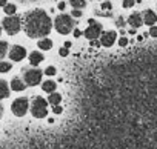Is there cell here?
<instances>
[{
    "label": "cell",
    "mask_w": 157,
    "mask_h": 149,
    "mask_svg": "<svg viewBox=\"0 0 157 149\" xmlns=\"http://www.w3.org/2000/svg\"><path fill=\"white\" fill-rule=\"evenodd\" d=\"M23 28H25V32L28 34V37L42 39L49 34V31L52 28V22L43 9H34L25 16Z\"/></svg>",
    "instance_id": "1"
},
{
    "label": "cell",
    "mask_w": 157,
    "mask_h": 149,
    "mask_svg": "<svg viewBox=\"0 0 157 149\" xmlns=\"http://www.w3.org/2000/svg\"><path fill=\"white\" fill-rule=\"evenodd\" d=\"M54 26H56V31L59 32V34H69L71 31H72V26H74V22H72V19L69 17V16H66V14H60V16H57L56 17V20H54Z\"/></svg>",
    "instance_id": "2"
},
{
    "label": "cell",
    "mask_w": 157,
    "mask_h": 149,
    "mask_svg": "<svg viewBox=\"0 0 157 149\" xmlns=\"http://www.w3.org/2000/svg\"><path fill=\"white\" fill-rule=\"evenodd\" d=\"M31 114L36 118H43L48 115V102L42 97H36L31 106Z\"/></svg>",
    "instance_id": "3"
},
{
    "label": "cell",
    "mask_w": 157,
    "mask_h": 149,
    "mask_svg": "<svg viewBox=\"0 0 157 149\" xmlns=\"http://www.w3.org/2000/svg\"><path fill=\"white\" fill-rule=\"evenodd\" d=\"M20 28H22V22H20V17H17V16H8L3 20V29L10 35L17 34L20 31Z\"/></svg>",
    "instance_id": "4"
},
{
    "label": "cell",
    "mask_w": 157,
    "mask_h": 149,
    "mask_svg": "<svg viewBox=\"0 0 157 149\" xmlns=\"http://www.w3.org/2000/svg\"><path fill=\"white\" fill-rule=\"evenodd\" d=\"M28 108H29V102L26 97H20V99H16L11 105V111L14 115L17 117H23L26 112H28Z\"/></svg>",
    "instance_id": "5"
},
{
    "label": "cell",
    "mask_w": 157,
    "mask_h": 149,
    "mask_svg": "<svg viewBox=\"0 0 157 149\" xmlns=\"http://www.w3.org/2000/svg\"><path fill=\"white\" fill-rule=\"evenodd\" d=\"M23 80H25V85H28V86H36V85H39V83L42 82V71L37 69V68L25 71Z\"/></svg>",
    "instance_id": "6"
},
{
    "label": "cell",
    "mask_w": 157,
    "mask_h": 149,
    "mask_svg": "<svg viewBox=\"0 0 157 149\" xmlns=\"http://www.w3.org/2000/svg\"><path fill=\"white\" fill-rule=\"evenodd\" d=\"M88 23H90V26L85 29V37L86 39H90V40H96L100 34H102V25L100 23H97L96 20H88Z\"/></svg>",
    "instance_id": "7"
},
{
    "label": "cell",
    "mask_w": 157,
    "mask_h": 149,
    "mask_svg": "<svg viewBox=\"0 0 157 149\" xmlns=\"http://www.w3.org/2000/svg\"><path fill=\"white\" fill-rule=\"evenodd\" d=\"M25 57H26V49H25L23 46L16 45V46L11 48V51H10V58H11L13 61H20V60H23Z\"/></svg>",
    "instance_id": "8"
},
{
    "label": "cell",
    "mask_w": 157,
    "mask_h": 149,
    "mask_svg": "<svg viewBox=\"0 0 157 149\" xmlns=\"http://www.w3.org/2000/svg\"><path fill=\"white\" fill-rule=\"evenodd\" d=\"M116 37H117V34H116L114 31H106V32H102V34H100V45H102V46L109 48V46H113V45H114Z\"/></svg>",
    "instance_id": "9"
},
{
    "label": "cell",
    "mask_w": 157,
    "mask_h": 149,
    "mask_svg": "<svg viewBox=\"0 0 157 149\" xmlns=\"http://www.w3.org/2000/svg\"><path fill=\"white\" fill-rule=\"evenodd\" d=\"M128 23L136 29V28H140V26L143 25V19H142V16H140L139 13H134V14H131V16L128 17Z\"/></svg>",
    "instance_id": "10"
},
{
    "label": "cell",
    "mask_w": 157,
    "mask_h": 149,
    "mask_svg": "<svg viewBox=\"0 0 157 149\" xmlns=\"http://www.w3.org/2000/svg\"><path fill=\"white\" fill-rule=\"evenodd\" d=\"M155 22H157V16H155V13H152L151 9L145 11V14H143V23H146V25H149V26H154Z\"/></svg>",
    "instance_id": "11"
},
{
    "label": "cell",
    "mask_w": 157,
    "mask_h": 149,
    "mask_svg": "<svg viewBox=\"0 0 157 149\" xmlns=\"http://www.w3.org/2000/svg\"><path fill=\"white\" fill-rule=\"evenodd\" d=\"M42 61H43V55H42L39 51H34V52L29 54V63H31L33 66H37V65L42 63Z\"/></svg>",
    "instance_id": "12"
},
{
    "label": "cell",
    "mask_w": 157,
    "mask_h": 149,
    "mask_svg": "<svg viewBox=\"0 0 157 149\" xmlns=\"http://www.w3.org/2000/svg\"><path fill=\"white\" fill-rule=\"evenodd\" d=\"M25 88H26V85L23 83V80H20V79H13V82H11V89H13V91L20 92V91H25Z\"/></svg>",
    "instance_id": "13"
},
{
    "label": "cell",
    "mask_w": 157,
    "mask_h": 149,
    "mask_svg": "<svg viewBox=\"0 0 157 149\" xmlns=\"http://www.w3.org/2000/svg\"><path fill=\"white\" fill-rule=\"evenodd\" d=\"M10 95V86L5 80H0V100H3Z\"/></svg>",
    "instance_id": "14"
},
{
    "label": "cell",
    "mask_w": 157,
    "mask_h": 149,
    "mask_svg": "<svg viewBox=\"0 0 157 149\" xmlns=\"http://www.w3.org/2000/svg\"><path fill=\"white\" fill-rule=\"evenodd\" d=\"M39 48L43 49V51H49V49L52 48V40H51V39H42V40L39 42Z\"/></svg>",
    "instance_id": "15"
},
{
    "label": "cell",
    "mask_w": 157,
    "mask_h": 149,
    "mask_svg": "<svg viewBox=\"0 0 157 149\" xmlns=\"http://www.w3.org/2000/svg\"><path fill=\"white\" fill-rule=\"evenodd\" d=\"M60 102H62V95L57 94V92H51V95L48 97V103H51L52 106L60 105Z\"/></svg>",
    "instance_id": "16"
},
{
    "label": "cell",
    "mask_w": 157,
    "mask_h": 149,
    "mask_svg": "<svg viewBox=\"0 0 157 149\" xmlns=\"http://www.w3.org/2000/svg\"><path fill=\"white\" fill-rule=\"evenodd\" d=\"M42 89H43L45 92H54V91H56V83H54L52 80H46V82L42 85Z\"/></svg>",
    "instance_id": "17"
},
{
    "label": "cell",
    "mask_w": 157,
    "mask_h": 149,
    "mask_svg": "<svg viewBox=\"0 0 157 149\" xmlns=\"http://www.w3.org/2000/svg\"><path fill=\"white\" fill-rule=\"evenodd\" d=\"M69 3H71V6L72 8H75V9H80V8H85V0H69Z\"/></svg>",
    "instance_id": "18"
},
{
    "label": "cell",
    "mask_w": 157,
    "mask_h": 149,
    "mask_svg": "<svg viewBox=\"0 0 157 149\" xmlns=\"http://www.w3.org/2000/svg\"><path fill=\"white\" fill-rule=\"evenodd\" d=\"M6 51H8V43L0 40V58H3V57H5Z\"/></svg>",
    "instance_id": "19"
},
{
    "label": "cell",
    "mask_w": 157,
    "mask_h": 149,
    "mask_svg": "<svg viewBox=\"0 0 157 149\" xmlns=\"http://www.w3.org/2000/svg\"><path fill=\"white\" fill-rule=\"evenodd\" d=\"M8 71H11V63L0 61V72H8Z\"/></svg>",
    "instance_id": "20"
},
{
    "label": "cell",
    "mask_w": 157,
    "mask_h": 149,
    "mask_svg": "<svg viewBox=\"0 0 157 149\" xmlns=\"http://www.w3.org/2000/svg\"><path fill=\"white\" fill-rule=\"evenodd\" d=\"M5 13H6L8 16H14V13H16V5H13V3L8 5V3H6V5H5Z\"/></svg>",
    "instance_id": "21"
},
{
    "label": "cell",
    "mask_w": 157,
    "mask_h": 149,
    "mask_svg": "<svg viewBox=\"0 0 157 149\" xmlns=\"http://www.w3.org/2000/svg\"><path fill=\"white\" fill-rule=\"evenodd\" d=\"M45 74H46V76H56V68L54 66H48L45 69Z\"/></svg>",
    "instance_id": "22"
},
{
    "label": "cell",
    "mask_w": 157,
    "mask_h": 149,
    "mask_svg": "<svg viewBox=\"0 0 157 149\" xmlns=\"http://www.w3.org/2000/svg\"><path fill=\"white\" fill-rule=\"evenodd\" d=\"M136 3V0H123V8H131Z\"/></svg>",
    "instance_id": "23"
},
{
    "label": "cell",
    "mask_w": 157,
    "mask_h": 149,
    "mask_svg": "<svg viewBox=\"0 0 157 149\" xmlns=\"http://www.w3.org/2000/svg\"><path fill=\"white\" fill-rule=\"evenodd\" d=\"M59 54H60V55H62V57H66V55H68V54H69V49H68V48H65V46H63V48H60V49H59Z\"/></svg>",
    "instance_id": "24"
},
{
    "label": "cell",
    "mask_w": 157,
    "mask_h": 149,
    "mask_svg": "<svg viewBox=\"0 0 157 149\" xmlns=\"http://www.w3.org/2000/svg\"><path fill=\"white\" fill-rule=\"evenodd\" d=\"M119 45H120V46H126V45H128V39H126V37H120V39H119Z\"/></svg>",
    "instance_id": "25"
},
{
    "label": "cell",
    "mask_w": 157,
    "mask_h": 149,
    "mask_svg": "<svg viewBox=\"0 0 157 149\" xmlns=\"http://www.w3.org/2000/svg\"><path fill=\"white\" fill-rule=\"evenodd\" d=\"M52 111H54V114H62V112H63V108L59 106V105H56V106L52 108Z\"/></svg>",
    "instance_id": "26"
},
{
    "label": "cell",
    "mask_w": 157,
    "mask_h": 149,
    "mask_svg": "<svg viewBox=\"0 0 157 149\" xmlns=\"http://www.w3.org/2000/svg\"><path fill=\"white\" fill-rule=\"evenodd\" d=\"M149 35H151V37H157V26H151V29H149Z\"/></svg>",
    "instance_id": "27"
},
{
    "label": "cell",
    "mask_w": 157,
    "mask_h": 149,
    "mask_svg": "<svg viewBox=\"0 0 157 149\" xmlns=\"http://www.w3.org/2000/svg\"><path fill=\"white\" fill-rule=\"evenodd\" d=\"M113 6H111V3L109 2H105V3H102V9H105V11H109Z\"/></svg>",
    "instance_id": "28"
},
{
    "label": "cell",
    "mask_w": 157,
    "mask_h": 149,
    "mask_svg": "<svg viewBox=\"0 0 157 149\" xmlns=\"http://www.w3.org/2000/svg\"><path fill=\"white\" fill-rule=\"evenodd\" d=\"M82 16V11L80 9H74L72 11V17H80Z\"/></svg>",
    "instance_id": "29"
},
{
    "label": "cell",
    "mask_w": 157,
    "mask_h": 149,
    "mask_svg": "<svg viewBox=\"0 0 157 149\" xmlns=\"http://www.w3.org/2000/svg\"><path fill=\"white\" fill-rule=\"evenodd\" d=\"M116 23H117V26H119V28H123V26H125V20H123L122 17H120V19H119Z\"/></svg>",
    "instance_id": "30"
},
{
    "label": "cell",
    "mask_w": 157,
    "mask_h": 149,
    "mask_svg": "<svg viewBox=\"0 0 157 149\" xmlns=\"http://www.w3.org/2000/svg\"><path fill=\"white\" fill-rule=\"evenodd\" d=\"M91 46H100V42H97V39L96 40H91Z\"/></svg>",
    "instance_id": "31"
},
{
    "label": "cell",
    "mask_w": 157,
    "mask_h": 149,
    "mask_svg": "<svg viewBox=\"0 0 157 149\" xmlns=\"http://www.w3.org/2000/svg\"><path fill=\"white\" fill-rule=\"evenodd\" d=\"M57 8H59L60 11H62V9H65V2H60V3L57 5Z\"/></svg>",
    "instance_id": "32"
},
{
    "label": "cell",
    "mask_w": 157,
    "mask_h": 149,
    "mask_svg": "<svg viewBox=\"0 0 157 149\" xmlns=\"http://www.w3.org/2000/svg\"><path fill=\"white\" fill-rule=\"evenodd\" d=\"M82 35V32L78 31V29H74V37H80Z\"/></svg>",
    "instance_id": "33"
},
{
    "label": "cell",
    "mask_w": 157,
    "mask_h": 149,
    "mask_svg": "<svg viewBox=\"0 0 157 149\" xmlns=\"http://www.w3.org/2000/svg\"><path fill=\"white\" fill-rule=\"evenodd\" d=\"M65 48L69 49V48H71V42H65Z\"/></svg>",
    "instance_id": "34"
},
{
    "label": "cell",
    "mask_w": 157,
    "mask_h": 149,
    "mask_svg": "<svg viewBox=\"0 0 157 149\" xmlns=\"http://www.w3.org/2000/svg\"><path fill=\"white\" fill-rule=\"evenodd\" d=\"M6 5V0H0V6H5Z\"/></svg>",
    "instance_id": "35"
},
{
    "label": "cell",
    "mask_w": 157,
    "mask_h": 149,
    "mask_svg": "<svg viewBox=\"0 0 157 149\" xmlns=\"http://www.w3.org/2000/svg\"><path fill=\"white\" fill-rule=\"evenodd\" d=\"M2 115H3V108L0 106V118H2Z\"/></svg>",
    "instance_id": "36"
},
{
    "label": "cell",
    "mask_w": 157,
    "mask_h": 149,
    "mask_svg": "<svg viewBox=\"0 0 157 149\" xmlns=\"http://www.w3.org/2000/svg\"><path fill=\"white\" fill-rule=\"evenodd\" d=\"M0 34H2V26H0Z\"/></svg>",
    "instance_id": "37"
}]
</instances>
